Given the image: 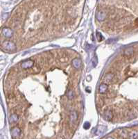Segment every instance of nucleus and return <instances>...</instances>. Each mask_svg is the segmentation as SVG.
Returning a JSON list of instances; mask_svg holds the SVG:
<instances>
[{
	"mask_svg": "<svg viewBox=\"0 0 138 139\" xmlns=\"http://www.w3.org/2000/svg\"><path fill=\"white\" fill-rule=\"evenodd\" d=\"M1 49L4 51L9 52H14L17 49L16 44L11 41H5L1 44Z\"/></svg>",
	"mask_w": 138,
	"mask_h": 139,
	"instance_id": "1",
	"label": "nucleus"
},
{
	"mask_svg": "<svg viewBox=\"0 0 138 139\" xmlns=\"http://www.w3.org/2000/svg\"><path fill=\"white\" fill-rule=\"evenodd\" d=\"M1 33L6 38H11L13 35V31L11 29L8 27H4L1 29Z\"/></svg>",
	"mask_w": 138,
	"mask_h": 139,
	"instance_id": "2",
	"label": "nucleus"
},
{
	"mask_svg": "<svg viewBox=\"0 0 138 139\" xmlns=\"http://www.w3.org/2000/svg\"><path fill=\"white\" fill-rule=\"evenodd\" d=\"M34 65V61L33 60H27V61H24L21 64V67L23 68V69H28V68H31Z\"/></svg>",
	"mask_w": 138,
	"mask_h": 139,
	"instance_id": "3",
	"label": "nucleus"
},
{
	"mask_svg": "<svg viewBox=\"0 0 138 139\" xmlns=\"http://www.w3.org/2000/svg\"><path fill=\"white\" fill-rule=\"evenodd\" d=\"M78 117H79V115H78V112L76 111H71L70 113V115H69V120H70V122L73 124H76L77 120H78Z\"/></svg>",
	"mask_w": 138,
	"mask_h": 139,
	"instance_id": "4",
	"label": "nucleus"
},
{
	"mask_svg": "<svg viewBox=\"0 0 138 139\" xmlns=\"http://www.w3.org/2000/svg\"><path fill=\"white\" fill-rule=\"evenodd\" d=\"M71 63H72V65L74 68L76 69H79L81 67V65H82V61L80 58H75L72 60L71 61Z\"/></svg>",
	"mask_w": 138,
	"mask_h": 139,
	"instance_id": "5",
	"label": "nucleus"
},
{
	"mask_svg": "<svg viewBox=\"0 0 138 139\" xmlns=\"http://www.w3.org/2000/svg\"><path fill=\"white\" fill-rule=\"evenodd\" d=\"M96 17L99 22H103L106 18V13L103 11H99L96 13Z\"/></svg>",
	"mask_w": 138,
	"mask_h": 139,
	"instance_id": "6",
	"label": "nucleus"
},
{
	"mask_svg": "<svg viewBox=\"0 0 138 139\" xmlns=\"http://www.w3.org/2000/svg\"><path fill=\"white\" fill-rule=\"evenodd\" d=\"M11 135H12L13 138H17L21 134V129L19 127H14L11 129Z\"/></svg>",
	"mask_w": 138,
	"mask_h": 139,
	"instance_id": "7",
	"label": "nucleus"
},
{
	"mask_svg": "<svg viewBox=\"0 0 138 139\" xmlns=\"http://www.w3.org/2000/svg\"><path fill=\"white\" fill-rule=\"evenodd\" d=\"M108 89V85L107 83H103L100 84V86L99 87V92L101 94H103L107 92Z\"/></svg>",
	"mask_w": 138,
	"mask_h": 139,
	"instance_id": "8",
	"label": "nucleus"
},
{
	"mask_svg": "<svg viewBox=\"0 0 138 139\" xmlns=\"http://www.w3.org/2000/svg\"><path fill=\"white\" fill-rule=\"evenodd\" d=\"M113 118V113L110 110H107L104 113V115H103V119L106 121H110L112 120Z\"/></svg>",
	"mask_w": 138,
	"mask_h": 139,
	"instance_id": "9",
	"label": "nucleus"
},
{
	"mask_svg": "<svg viewBox=\"0 0 138 139\" xmlns=\"http://www.w3.org/2000/svg\"><path fill=\"white\" fill-rule=\"evenodd\" d=\"M106 131V127L103 125H99L96 129L95 134L97 135H101L103 134Z\"/></svg>",
	"mask_w": 138,
	"mask_h": 139,
	"instance_id": "10",
	"label": "nucleus"
},
{
	"mask_svg": "<svg viewBox=\"0 0 138 139\" xmlns=\"http://www.w3.org/2000/svg\"><path fill=\"white\" fill-rule=\"evenodd\" d=\"M113 78H114V74H112V73H108L103 77V82H104V83L108 84L113 79Z\"/></svg>",
	"mask_w": 138,
	"mask_h": 139,
	"instance_id": "11",
	"label": "nucleus"
},
{
	"mask_svg": "<svg viewBox=\"0 0 138 139\" xmlns=\"http://www.w3.org/2000/svg\"><path fill=\"white\" fill-rule=\"evenodd\" d=\"M67 97L68 99H69V100H71V99H73L74 98L75 93H74V90L72 89H71V88L68 89V90L67 92Z\"/></svg>",
	"mask_w": 138,
	"mask_h": 139,
	"instance_id": "12",
	"label": "nucleus"
},
{
	"mask_svg": "<svg viewBox=\"0 0 138 139\" xmlns=\"http://www.w3.org/2000/svg\"><path fill=\"white\" fill-rule=\"evenodd\" d=\"M133 54V47H128L124 50V55L126 56H130Z\"/></svg>",
	"mask_w": 138,
	"mask_h": 139,
	"instance_id": "13",
	"label": "nucleus"
},
{
	"mask_svg": "<svg viewBox=\"0 0 138 139\" xmlns=\"http://www.w3.org/2000/svg\"><path fill=\"white\" fill-rule=\"evenodd\" d=\"M18 120V115L15 113H13L11 115L10 118H9V121L11 123H16Z\"/></svg>",
	"mask_w": 138,
	"mask_h": 139,
	"instance_id": "14",
	"label": "nucleus"
},
{
	"mask_svg": "<svg viewBox=\"0 0 138 139\" xmlns=\"http://www.w3.org/2000/svg\"><path fill=\"white\" fill-rule=\"evenodd\" d=\"M130 139H137L138 138V131H133L129 136Z\"/></svg>",
	"mask_w": 138,
	"mask_h": 139,
	"instance_id": "15",
	"label": "nucleus"
},
{
	"mask_svg": "<svg viewBox=\"0 0 138 139\" xmlns=\"http://www.w3.org/2000/svg\"><path fill=\"white\" fill-rule=\"evenodd\" d=\"M97 38L99 41H102L103 40V36L100 32H97Z\"/></svg>",
	"mask_w": 138,
	"mask_h": 139,
	"instance_id": "16",
	"label": "nucleus"
},
{
	"mask_svg": "<svg viewBox=\"0 0 138 139\" xmlns=\"http://www.w3.org/2000/svg\"><path fill=\"white\" fill-rule=\"evenodd\" d=\"M97 63H98V58H97V56H95L93 58V59H92V65H93L94 67H96Z\"/></svg>",
	"mask_w": 138,
	"mask_h": 139,
	"instance_id": "17",
	"label": "nucleus"
},
{
	"mask_svg": "<svg viewBox=\"0 0 138 139\" xmlns=\"http://www.w3.org/2000/svg\"><path fill=\"white\" fill-rule=\"evenodd\" d=\"M90 127V123L89 122H85L83 125V128L85 129H88Z\"/></svg>",
	"mask_w": 138,
	"mask_h": 139,
	"instance_id": "18",
	"label": "nucleus"
}]
</instances>
